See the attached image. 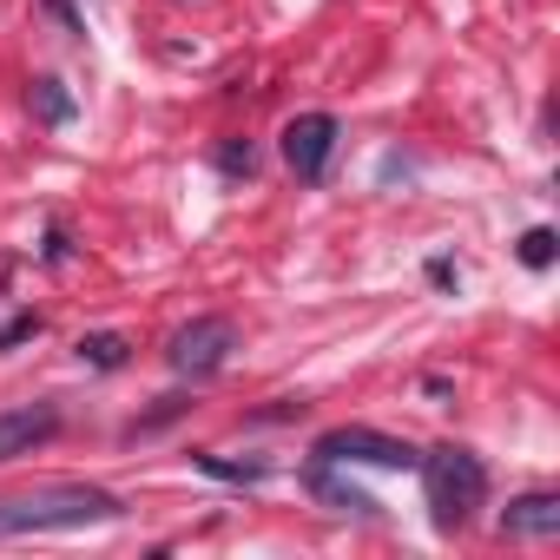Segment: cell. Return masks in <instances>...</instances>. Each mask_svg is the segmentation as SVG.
I'll return each mask as SVG.
<instances>
[{"instance_id":"3","label":"cell","mask_w":560,"mask_h":560,"mask_svg":"<svg viewBox=\"0 0 560 560\" xmlns=\"http://www.w3.org/2000/svg\"><path fill=\"white\" fill-rule=\"evenodd\" d=\"M311 455H317L324 468H396V475H409V468L422 462L409 442H396V435H383V429H363V422L317 435V448H311Z\"/></svg>"},{"instance_id":"11","label":"cell","mask_w":560,"mask_h":560,"mask_svg":"<svg viewBox=\"0 0 560 560\" xmlns=\"http://www.w3.org/2000/svg\"><path fill=\"white\" fill-rule=\"evenodd\" d=\"M521 264H527V270H547V264H553V231H547V224H534V231L521 237Z\"/></svg>"},{"instance_id":"5","label":"cell","mask_w":560,"mask_h":560,"mask_svg":"<svg viewBox=\"0 0 560 560\" xmlns=\"http://www.w3.org/2000/svg\"><path fill=\"white\" fill-rule=\"evenodd\" d=\"M337 119L330 113H298L291 126H284V165L304 178V185H317L324 178V165H330V152H337Z\"/></svg>"},{"instance_id":"12","label":"cell","mask_w":560,"mask_h":560,"mask_svg":"<svg viewBox=\"0 0 560 560\" xmlns=\"http://www.w3.org/2000/svg\"><path fill=\"white\" fill-rule=\"evenodd\" d=\"M218 165H224V172H244V178H250V165H257V159H250V145H224V152H218Z\"/></svg>"},{"instance_id":"2","label":"cell","mask_w":560,"mask_h":560,"mask_svg":"<svg viewBox=\"0 0 560 560\" xmlns=\"http://www.w3.org/2000/svg\"><path fill=\"white\" fill-rule=\"evenodd\" d=\"M416 475H422V494H429V514H435L442 534L468 527L475 508L488 501V468H481V455H468V448H435V455L416 462Z\"/></svg>"},{"instance_id":"7","label":"cell","mask_w":560,"mask_h":560,"mask_svg":"<svg viewBox=\"0 0 560 560\" xmlns=\"http://www.w3.org/2000/svg\"><path fill=\"white\" fill-rule=\"evenodd\" d=\"M501 534L508 540H553L560 534V494H521V501H508Z\"/></svg>"},{"instance_id":"6","label":"cell","mask_w":560,"mask_h":560,"mask_svg":"<svg viewBox=\"0 0 560 560\" xmlns=\"http://www.w3.org/2000/svg\"><path fill=\"white\" fill-rule=\"evenodd\" d=\"M60 435V416L40 402V409H8L0 416V462H14V455H34Z\"/></svg>"},{"instance_id":"10","label":"cell","mask_w":560,"mask_h":560,"mask_svg":"<svg viewBox=\"0 0 560 560\" xmlns=\"http://www.w3.org/2000/svg\"><path fill=\"white\" fill-rule=\"evenodd\" d=\"M34 106H40L47 126H67V119H73V100H67L60 80H34Z\"/></svg>"},{"instance_id":"4","label":"cell","mask_w":560,"mask_h":560,"mask_svg":"<svg viewBox=\"0 0 560 560\" xmlns=\"http://www.w3.org/2000/svg\"><path fill=\"white\" fill-rule=\"evenodd\" d=\"M231 350H237V330H231L224 317H191V324L172 337L165 363H172L178 376H211V370H224Z\"/></svg>"},{"instance_id":"1","label":"cell","mask_w":560,"mask_h":560,"mask_svg":"<svg viewBox=\"0 0 560 560\" xmlns=\"http://www.w3.org/2000/svg\"><path fill=\"white\" fill-rule=\"evenodd\" d=\"M126 501L113 488H93V481H47L34 494H14L0 501V547L8 540H27V534H73V527H100V521H119Z\"/></svg>"},{"instance_id":"8","label":"cell","mask_w":560,"mask_h":560,"mask_svg":"<svg viewBox=\"0 0 560 560\" xmlns=\"http://www.w3.org/2000/svg\"><path fill=\"white\" fill-rule=\"evenodd\" d=\"M311 488H317V501H330V508H343V514H376V501L363 494V488H350V481H337L324 462H317V475H311Z\"/></svg>"},{"instance_id":"9","label":"cell","mask_w":560,"mask_h":560,"mask_svg":"<svg viewBox=\"0 0 560 560\" xmlns=\"http://www.w3.org/2000/svg\"><path fill=\"white\" fill-rule=\"evenodd\" d=\"M80 363H93V370H119V363H126V337H113V330L80 337Z\"/></svg>"},{"instance_id":"13","label":"cell","mask_w":560,"mask_h":560,"mask_svg":"<svg viewBox=\"0 0 560 560\" xmlns=\"http://www.w3.org/2000/svg\"><path fill=\"white\" fill-rule=\"evenodd\" d=\"M34 330H40V317H34V311H27V317H14L8 330H0V350H8V343H21V337H34Z\"/></svg>"}]
</instances>
